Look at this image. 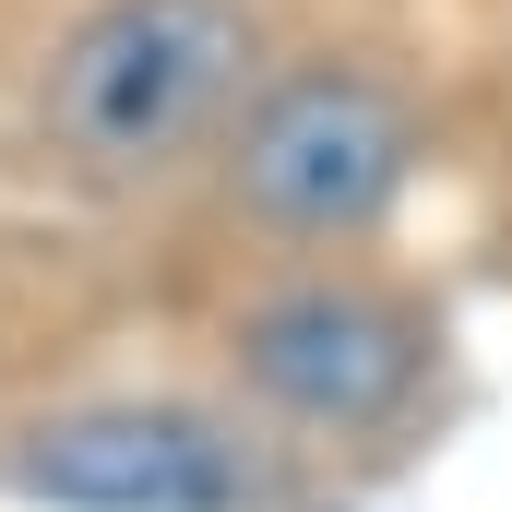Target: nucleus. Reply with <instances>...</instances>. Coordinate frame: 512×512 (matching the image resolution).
<instances>
[{
  "label": "nucleus",
  "mask_w": 512,
  "mask_h": 512,
  "mask_svg": "<svg viewBox=\"0 0 512 512\" xmlns=\"http://www.w3.org/2000/svg\"><path fill=\"white\" fill-rule=\"evenodd\" d=\"M12 489L48 512H262L274 477L251 441L203 405L167 393H108V405H60L12 441Z\"/></svg>",
  "instance_id": "obj_4"
},
{
  "label": "nucleus",
  "mask_w": 512,
  "mask_h": 512,
  "mask_svg": "<svg viewBox=\"0 0 512 512\" xmlns=\"http://www.w3.org/2000/svg\"><path fill=\"white\" fill-rule=\"evenodd\" d=\"M262 96L251 0H96L48 48V155L96 191H143L191 155H215Z\"/></svg>",
  "instance_id": "obj_1"
},
{
  "label": "nucleus",
  "mask_w": 512,
  "mask_h": 512,
  "mask_svg": "<svg viewBox=\"0 0 512 512\" xmlns=\"http://www.w3.org/2000/svg\"><path fill=\"white\" fill-rule=\"evenodd\" d=\"M417 155H429V131L405 108V84L370 72V60H286V72H262L239 131L215 143L227 203L262 239H298V251L382 239L405 215V191H417Z\"/></svg>",
  "instance_id": "obj_2"
},
{
  "label": "nucleus",
  "mask_w": 512,
  "mask_h": 512,
  "mask_svg": "<svg viewBox=\"0 0 512 512\" xmlns=\"http://www.w3.org/2000/svg\"><path fill=\"white\" fill-rule=\"evenodd\" d=\"M227 370L262 417L310 441H370L429 393L441 322L382 274H286L251 310H227Z\"/></svg>",
  "instance_id": "obj_3"
}]
</instances>
